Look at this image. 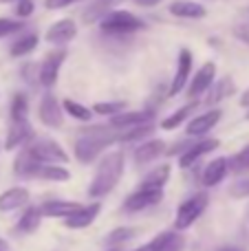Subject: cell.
<instances>
[{
	"label": "cell",
	"mask_w": 249,
	"mask_h": 251,
	"mask_svg": "<svg viewBox=\"0 0 249 251\" xmlns=\"http://www.w3.org/2000/svg\"><path fill=\"white\" fill-rule=\"evenodd\" d=\"M170 13L176 18H185V20H201L207 16V9L194 0H174L170 4Z\"/></svg>",
	"instance_id": "18"
},
{
	"label": "cell",
	"mask_w": 249,
	"mask_h": 251,
	"mask_svg": "<svg viewBox=\"0 0 249 251\" xmlns=\"http://www.w3.org/2000/svg\"><path fill=\"white\" fill-rule=\"evenodd\" d=\"M22 26H25V22L22 20H11V18H0V38H7V35L16 33V31H20Z\"/></svg>",
	"instance_id": "35"
},
{
	"label": "cell",
	"mask_w": 249,
	"mask_h": 251,
	"mask_svg": "<svg viewBox=\"0 0 249 251\" xmlns=\"http://www.w3.org/2000/svg\"><path fill=\"white\" fill-rule=\"evenodd\" d=\"M183 247H185L183 236H181V234H172L170 243L166 245V249H163V251H183Z\"/></svg>",
	"instance_id": "38"
},
{
	"label": "cell",
	"mask_w": 249,
	"mask_h": 251,
	"mask_svg": "<svg viewBox=\"0 0 249 251\" xmlns=\"http://www.w3.org/2000/svg\"><path fill=\"white\" fill-rule=\"evenodd\" d=\"M163 152H166V143H163L161 139H150V141L141 143V146L137 148L135 163L137 165H146V163H150V161L159 159Z\"/></svg>",
	"instance_id": "21"
},
{
	"label": "cell",
	"mask_w": 249,
	"mask_h": 251,
	"mask_svg": "<svg viewBox=\"0 0 249 251\" xmlns=\"http://www.w3.org/2000/svg\"><path fill=\"white\" fill-rule=\"evenodd\" d=\"M154 117L152 110H135V113H122L117 117L110 119L108 128H117V130H132V128H139V126L146 124H152L150 119Z\"/></svg>",
	"instance_id": "13"
},
{
	"label": "cell",
	"mask_w": 249,
	"mask_h": 251,
	"mask_svg": "<svg viewBox=\"0 0 249 251\" xmlns=\"http://www.w3.org/2000/svg\"><path fill=\"white\" fill-rule=\"evenodd\" d=\"M221 117H223V110L212 108V110H207V113L199 115V117L190 119L188 126H185V132H188V137H201V134H207L216 124H219Z\"/></svg>",
	"instance_id": "12"
},
{
	"label": "cell",
	"mask_w": 249,
	"mask_h": 251,
	"mask_svg": "<svg viewBox=\"0 0 249 251\" xmlns=\"http://www.w3.org/2000/svg\"><path fill=\"white\" fill-rule=\"evenodd\" d=\"M25 150L42 165H55V163H66V161H69V154L64 152V148H62L57 141L47 139V137L33 139Z\"/></svg>",
	"instance_id": "4"
},
{
	"label": "cell",
	"mask_w": 249,
	"mask_h": 251,
	"mask_svg": "<svg viewBox=\"0 0 249 251\" xmlns=\"http://www.w3.org/2000/svg\"><path fill=\"white\" fill-rule=\"evenodd\" d=\"M124 165H126V156L124 152H108L101 159L100 168L95 172V178L88 185V196L91 199H101V196L110 194L115 190V185L119 183L124 174Z\"/></svg>",
	"instance_id": "1"
},
{
	"label": "cell",
	"mask_w": 249,
	"mask_h": 251,
	"mask_svg": "<svg viewBox=\"0 0 249 251\" xmlns=\"http://www.w3.org/2000/svg\"><path fill=\"white\" fill-rule=\"evenodd\" d=\"M207 192H199V194L190 196L188 201L181 203V207L176 209V218H174V229L176 231H183L188 227H192L194 223L201 218V214L205 212L207 207Z\"/></svg>",
	"instance_id": "5"
},
{
	"label": "cell",
	"mask_w": 249,
	"mask_h": 251,
	"mask_svg": "<svg viewBox=\"0 0 249 251\" xmlns=\"http://www.w3.org/2000/svg\"><path fill=\"white\" fill-rule=\"evenodd\" d=\"M33 13V0H20L16 7V16L18 18H29Z\"/></svg>",
	"instance_id": "37"
},
{
	"label": "cell",
	"mask_w": 249,
	"mask_h": 251,
	"mask_svg": "<svg viewBox=\"0 0 249 251\" xmlns=\"http://www.w3.org/2000/svg\"><path fill=\"white\" fill-rule=\"evenodd\" d=\"M100 212H101V205L100 203L82 205V207H79L73 216L66 218L64 227H69V229H86L88 225H93V223H95V218L100 216Z\"/></svg>",
	"instance_id": "15"
},
{
	"label": "cell",
	"mask_w": 249,
	"mask_h": 251,
	"mask_svg": "<svg viewBox=\"0 0 249 251\" xmlns=\"http://www.w3.org/2000/svg\"><path fill=\"white\" fill-rule=\"evenodd\" d=\"M66 60V51L64 49H55V51L47 53V57L40 64V84L44 88H51L53 84L57 82V75H60V69Z\"/></svg>",
	"instance_id": "6"
},
{
	"label": "cell",
	"mask_w": 249,
	"mask_h": 251,
	"mask_svg": "<svg viewBox=\"0 0 249 251\" xmlns=\"http://www.w3.org/2000/svg\"><path fill=\"white\" fill-rule=\"evenodd\" d=\"M122 0H93L86 9H84V22H95L100 18L108 16L113 11L115 4H119Z\"/></svg>",
	"instance_id": "22"
},
{
	"label": "cell",
	"mask_w": 249,
	"mask_h": 251,
	"mask_svg": "<svg viewBox=\"0 0 249 251\" xmlns=\"http://www.w3.org/2000/svg\"><path fill=\"white\" fill-rule=\"evenodd\" d=\"M0 251H9V243L2 240V238H0Z\"/></svg>",
	"instance_id": "43"
},
{
	"label": "cell",
	"mask_w": 249,
	"mask_h": 251,
	"mask_svg": "<svg viewBox=\"0 0 249 251\" xmlns=\"http://www.w3.org/2000/svg\"><path fill=\"white\" fill-rule=\"evenodd\" d=\"M47 42L49 44H69L71 40L77 38V25L69 18L64 20H57L55 25H51V29L47 31Z\"/></svg>",
	"instance_id": "14"
},
{
	"label": "cell",
	"mask_w": 249,
	"mask_h": 251,
	"mask_svg": "<svg viewBox=\"0 0 249 251\" xmlns=\"http://www.w3.org/2000/svg\"><path fill=\"white\" fill-rule=\"evenodd\" d=\"M137 236V229H132V227H117V229H113L108 236H106V245H122V243H128L130 238H135Z\"/></svg>",
	"instance_id": "32"
},
{
	"label": "cell",
	"mask_w": 249,
	"mask_h": 251,
	"mask_svg": "<svg viewBox=\"0 0 249 251\" xmlns=\"http://www.w3.org/2000/svg\"><path fill=\"white\" fill-rule=\"evenodd\" d=\"M214 79H216V66H214V62H205V64H203L201 69L194 73L192 84L188 86V97H190V100H194V97L203 95L205 91H210V88L214 86Z\"/></svg>",
	"instance_id": "10"
},
{
	"label": "cell",
	"mask_w": 249,
	"mask_h": 251,
	"mask_svg": "<svg viewBox=\"0 0 249 251\" xmlns=\"http://www.w3.org/2000/svg\"><path fill=\"white\" fill-rule=\"evenodd\" d=\"M241 106H245V108H249V88L245 93H243V97H241Z\"/></svg>",
	"instance_id": "42"
},
{
	"label": "cell",
	"mask_w": 249,
	"mask_h": 251,
	"mask_svg": "<svg viewBox=\"0 0 249 251\" xmlns=\"http://www.w3.org/2000/svg\"><path fill=\"white\" fill-rule=\"evenodd\" d=\"M170 238H172V231H163V234L154 236L150 243L141 245V247H137L132 251H163V249H166V245L170 243Z\"/></svg>",
	"instance_id": "34"
},
{
	"label": "cell",
	"mask_w": 249,
	"mask_h": 251,
	"mask_svg": "<svg viewBox=\"0 0 249 251\" xmlns=\"http://www.w3.org/2000/svg\"><path fill=\"white\" fill-rule=\"evenodd\" d=\"M62 108H64V113H69L73 119H77V122H88V119L93 117L91 108H86V106H82L79 101H73V100H64L62 101Z\"/></svg>",
	"instance_id": "30"
},
{
	"label": "cell",
	"mask_w": 249,
	"mask_h": 251,
	"mask_svg": "<svg viewBox=\"0 0 249 251\" xmlns=\"http://www.w3.org/2000/svg\"><path fill=\"white\" fill-rule=\"evenodd\" d=\"M234 93V84L229 77L221 79V82H214V86H212L210 91V97H207V104H219L221 100H225V97H229Z\"/></svg>",
	"instance_id": "29"
},
{
	"label": "cell",
	"mask_w": 249,
	"mask_h": 251,
	"mask_svg": "<svg viewBox=\"0 0 249 251\" xmlns=\"http://www.w3.org/2000/svg\"><path fill=\"white\" fill-rule=\"evenodd\" d=\"M247 119H249V110H247Z\"/></svg>",
	"instance_id": "46"
},
{
	"label": "cell",
	"mask_w": 249,
	"mask_h": 251,
	"mask_svg": "<svg viewBox=\"0 0 249 251\" xmlns=\"http://www.w3.org/2000/svg\"><path fill=\"white\" fill-rule=\"evenodd\" d=\"M73 2H79V0H44V7L47 9H64Z\"/></svg>",
	"instance_id": "40"
},
{
	"label": "cell",
	"mask_w": 249,
	"mask_h": 251,
	"mask_svg": "<svg viewBox=\"0 0 249 251\" xmlns=\"http://www.w3.org/2000/svg\"><path fill=\"white\" fill-rule=\"evenodd\" d=\"M229 194L236 196V199H241V196H249V178H247V181H238L236 185H232Z\"/></svg>",
	"instance_id": "39"
},
{
	"label": "cell",
	"mask_w": 249,
	"mask_h": 251,
	"mask_svg": "<svg viewBox=\"0 0 249 251\" xmlns=\"http://www.w3.org/2000/svg\"><path fill=\"white\" fill-rule=\"evenodd\" d=\"M247 13H249V9H247Z\"/></svg>",
	"instance_id": "47"
},
{
	"label": "cell",
	"mask_w": 249,
	"mask_h": 251,
	"mask_svg": "<svg viewBox=\"0 0 249 251\" xmlns=\"http://www.w3.org/2000/svg\"><path fill=\"white\" fill-rule=\"evenodd\" d=\"M219 146H221L219 139H201V141L192 143V146H190L188 150H185L183 154L179 156V165L183 170L185 168H192V165L197 163V161L201 159L203 154H210V152H214Z\"/></svg>",
	"instance_id": "11"
},
{
	"label": "cell",
	"mask_w": 249,
	"mask_h": 251,
	"mask_svg": "<svg viewBox=\"0 0 249 251\" xmlns=\"http://www.w3.org/2000/svg\"><path fill=\"white\" fill-rule=\"evenodd\" d=\"M124 110H126V101H97L93 106V113L104 115V117H110V119L122 115Z\"/></svg>",
	"instance_id": "31"
},
{
	"label": "cell",
	"mask_w": 249,
	"mask_h": 251,
	"mask_svg": "<svg viewBox=\"0 0 249 251\" xmlns=\"http://www.w3.org/2000/svg\"><path fill=\"white\" fill-rule=\"evenodd\" d=\"M194 108H197V101H190L188 106H183V108H179L176 113H172L170 117L161 122V130H176L185 119H190V115L194 113Z\"/></svg>",
	"instance_id": "27"
},
{
	"label": "cell",
	"mask_w": 249,
	"mask_h": 251,
	"mask_svg": "<svg viewBox=\"0 0 249 251\" xmlns=\"http://www.w3.org/2000/svg\"><path fill=\"white\" fill-rule=\"evenodd\" d=\"M40 221H42V212L40 207H26L25 214L20 216L16 225V234H33L40 227Z\"/></svg>",
	"instance_id": "23"
},
{
	"label": "cell",
	"mask_w": 249,
	"mask_h": 251,
	"mask_svg": "<svg viewBox=\"0 0 249 251\" xmlns=\"http://www.w3.org/2000/svg\"><path fill=\"white\" fill-rule=\"evenodd\" d=\"M11 122L13 124H22L29 117V100H26L25 93H16L11 100Z\"/></svg>",
	"instance_id": "26"
},
{
	"label": "cell",
	"mask_w": 249,
	"mask_h": 251,
	"mask_svg": "<svg viewBox=\"0 0 249 251\" xmlns=\"http://www.w3.org/2000/svg\"><path fill=\"white\" fill-rule=\"evenodd\" d=\"M100 29L108 35H128V33H135V31L144 29V20L130 11L115 9V11H110L108 16H104L100 20Z\"/></svg>",
	"instance_id": "3"
},
{
	"label": "cell",
	"mask_w": 249,
	"mask_h": 251,
	"mask_svg": "<svg viewBox=\"0 0 249 251\" xmlns=\"http://www.w3.org/2000/svg\"><path fill=\"white\" fill-rule=\"evenodd\" d=\"M223 251H238V249H234V247H229V249H223Z\"/></svg>",
	"instance_id": "45"
},
{
	"label": "cell",
	"mask_w": 249,
	"mask_h": 251,
	"mask_svg": "<svg viewBox=\"0 0 249 251\" xmlns=\"http://www.w3.org/2000/svg\"><path fill=\"white\" fill-rule=\"evenodd\" d=\"M192 53L190 49H181L179 53V60H176V73H174V79L170 84V97L179 95L185 86L190 84V73H192Z\"/></svg>",
	"instance_id": "9"
},
{
	"label": "cell",
	"mask_w": 249,
	"mask_h": 251,
	"mask_svg": "<svg viewBox=\"0 0 249 251\" xmlns=\"http://www.w3.org/2000/svg\"><path fill=\"white\" fill-rule=\"evenodd\" d=\"M161 199H163V192L161 190H144V187H139V190L132 192V194L124 201V209H126L128 214L144 212V209L159 205V203H161Z\"/></svg>",
	"instance_id": "8"
},
{
	"label": "cell",
	"mask_w": 249,
	"mask_h": 251,
	"mask_svg": "<svg viewBox=\"0 0 249 251\" xmlns=\"http://www.w3.org/2000/svg\"><path fill=\"white\" fill-rule=\"evenodd\" d=\"M31 194L26 187H9L0 194V212H13L29 203Z\"/></svg>",
	"instance_id": "17"
},
{
	"label": "cell",
	"mask_w": 249,
	"mask_h": 251,
	"mask_svg": "<svg viewBox=\"0 0 249 251\" xmlns=\"http://www.w3.org/2000/svg\"><path fill=\"white\" fill-rule=\"evenodd\" d=\"M135 4H139V7H154V4H159L161 0H132Z\"/></svg>",
	"instance_id": "41"
},
{
	"label": "cell",
	"mask_w": 249,
	"mask_h": 251,
	"mask_svg": "<svg viewBox=\"0 0 249 251\" xmlns=\"http://www.w3.org/2000/svg\"><path fill=\"white\" fill-rule=\"evenodd\" d=\"M227 172H229V159L219 156V159H214L212 163H207V168L203 170L201 183L205 187H216L225 176H227Z\"/></svg>",
	"instance_id": "16"
},
{
	"label": "cell",
	"mask_w": 249,
	"mask_h": 251,
	"mask_svg": "<svg viewBox=\"0 0 249 251\" xmlns=\"http://www.w3.org/2000/svg\"><path fill=\"white\" fill-rule=\"evenodd\" d=\"M38 47V35L35 33H26L22 38H18L16 42L11 44V57H22V55H29L33 49Z\"/></svg>",
	"instance_id": "28"
},
{
	"label": "cell",
	"mask_w": 249,
	"mask_h": 251,
	"mask_svg": "<svg viewBox=\"0 0 249 251\" xmlns=\"http://www.w3.org/2000/svg\"><path fill=\"white\" fill-rule=\"evenodd\" d=\"M126 132L128 130H124L119 134H106V128H93L88 134L77 139V143H75V159L79 163H93L106 148H110L113 143L126 141Z\"/></svg>",
	"instance_id": "2"
},
{
	"label": "cell",
	"mask_w": 249,
	"mask_h": 251,
	"mask_svg": "<svg viewBox=\"0 0 249 251\" xmlns=\"http://www.w3.org/2000/svg\"><path fill=\"white\" fill-rule=\"evenodd\" d=\"M35 178H42V181H53V183H64L71 178V172L62 165H40L38 170V176Z\"/></svg>",
	"instance_id": "25"
},
{
	"label": "cell",
	"mask_w": 249,
	"mask_h": 251,
	"mask_svg": "<svg viewBox=\"0 0 249 251\" xmlns=\"http://www.w3.org/2000/svg\"><path fill=\"white\" fill-rule=\"evenodd\" d=\"M26 141H33V130H31L29 122L11 124V128H9V132H7L4 148H7V150H16V148L25 146Z\"/></svg>",
	"instance_id": "20"
},
{
	"label": "cell",
	"mask_w": 249,
	"mask_h": 251,
	"mask_svg": "<svg viewBox=\"0 0 249 251\" xmlns=\"http://www.w3.org/2000/svg\"><path fill=\"white\" fill-rule=\"evenodd\" d=\"M168 178H170V165H161V168H157V170H152V172L146 174L139 187H144V190H161L163 192V185L168 183Z\"/></svg>",
	"instance_id": "24"
},
{
	"label": "cell",
	"mask_w": 249,
	"mask_h": 251,
	"mask_svg": "<svg viewBox=\"0 0 249 251\" xmlns=\"http://www.w3.org/2000/svg\"><path fill=\"white\" fill-rule=\"evenodd\" d=\"M234 38L241 40L243 44H249V22H241V25L234 26Z\"/></svg>",
	"instance_id": "36"
},
{
	"label": "cell",
	"mask_w": 249,
	"mask_h": 251,
	"mask_svg": "<svg viewBox=\"0 0 249 251\" xmlns=\"http://www.w3.org/2000/svg\"><path fill=\"white\" fill-rule=\"evenodd\" d=\"M0 2H13V0H0ZM18 2H20V0H18Z\"/></svg>",
	"instance_id": "44"
},
{
	"label": "cell",
	"mask_w": 249,
	"mask_h": 251,
	"mask_svg": "<svg viewBox=\"0 0 249 251\" xmlns=\"http://www.w3.org/2000/svg\"><path fill=\"white\" fill-rule=\"evenodd\" d=\"M82 207L79 203H71V201H47V203L40 205V212L42 216H49V218H69L73 216L77 209Z\"/></svg>",
	"instance_id": "19"
},
{
	"label": "cell",
	"mask_w": 249,
	"mask_h": 251,
	"mask_svg": "<svg viewBox=\"0 0 249 251\" xmlns=\"http://www.w3.org/2000/svg\"><path fill=\"white\" fill-rule=\"evenodd\" d=\"M38 115H40V122L47 126V128H62L64 126V108L55 100L53 93H44L42 101H40Z\"/></svg>",
	"instance_id": "7"
},
{
	"label": "cell",
	"mask_w": 249,
	"mask_h": 251,
	"mask_svg": "<svg viewBox=\"0 0 249 251\" xmlns=\"http://www.w3.org/2000/svg\"><path fill=\"white\" fill-rule=\"evenodd\" d=\"M229 170H232L234 174L247 172V170H249V146L243 148L241 152H236V154L229 159Z\"/></svg>",
	"instance_id": "33"
}]
</instances>
